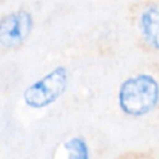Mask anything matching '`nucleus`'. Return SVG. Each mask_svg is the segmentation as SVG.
Instances as JSON below:
<instances>
[{
    "label": "nucleus",
    "instance_id": "f257e3e1",
    "mask_svg": "<svg viewBox=\"0 0 159 159\" xmlns=\"http://www.w3.org/2000/svg\"><path fill=\"white\" fill-rule=\"evenodd\" d=\"M159 101V84L150 75L127 78L119 87L118 103L128 116H144L155 108Z\"/></svg>",
    "mask_w": 159,
    "mask_h": 159
},
{
    "label": "nucleus",
    "instance_id": "f03ea898",
    "mask_svg": "<svg viewBox=\"0 0 159 159\" xmlns=\"http://www.w3.org/2000/svg\"><path fill=\"white\" fill-rule=\"evenodd\" d=\"M67 70L57 66L40 80L30 84L24 92V102L30 108H43L53 103L67 88Z\"/></svg>",
    "mask_w": 159,
    "mask_h": 159
},
{
    "label": "nucleus",
    "instance_id": "7ed1b4c3",
    "mask_svg": "<svg viewBox=\"0 0 159 159\" xmlns=\"http://www.w3.org/2000/svg\"><path fill=\"white\" fill-rule=\"evenodd\" d=\"M34 27L32 15L26 10H16L0 19V45L15 48L22 45Z\"/></svg>",
    "mask_w": 159,
    "mask_h": 159
},
{
    "label": "nucleus",
    "instance_id": "20e7f679",
    "mask_svg": "<svg viewBox=\"0 0 159 159\" xmlns=\"http://www.w3.org/2000/svg\"><path fill=\"white\" fill-rule=\"evenodd\" d=\"M139 29L144 41L159 51V5H150L142 11Z\"/></svg>",
    "mask_w": 159,
    "mask_h": 159
},
{
    "label": "nucleus",
    "instance_id": "39448f33",
    "mask_svg": "<svg viewBox=\"0 0 159 159\" xmlns=\"http://www.w3.org/2000/svg\"><path fill=\"white\" fill-rule=\"evenodd\" d=\"M63 147L68 153V159H88V147L83 138H70Z\"/></svg>",
    "mask_w": 159,
    "mask_h": 159
}]
</instances>
